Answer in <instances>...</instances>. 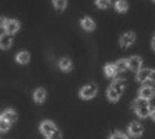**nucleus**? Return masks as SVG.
<instances>
[{
    "label": "nucleus",
    "mask_w": 155,
    "mask_h": 139,
    "mask_svg": "<svg viewBox=\"0 0 155 139\" xmlns=\"http://www.w3.org/2000/svg\"><path fill=\"white\" fill-rule=\"evenodd\" d=\"M5 21H6V18H5V17H0V28H2V27H4Z\"/></svg>",
    "instance_id": "c85d7f7f"
},
{
    "label": "nucleus",
    "mask_w": 155,
    "mask_h": 139,
    "mask_svg": "<svg viewBox=\"0 0 155 139\" xmlns=\"http://www.w3.org/2000/svg\"><path fill=\"white\" fill-rule=\"evenodd\" d=\"M107 95H108V99L111 100V102H117L119 98H120V94H119L111 86L107 89Z\"/></svg>",
    "instance_id": "aec40b11"
},
{
    "label": "nucleus",
    "mask_w": 155,
    "mask_h": 139,
    "mask_svg": "<svg viewBox=\"0 0 155 139\" xmlns=\"http://www.w3.org/2000/svg\"><path fill=\"white\" fill-rule=\"evenodd\" d=\"M12 45V36L11 34L4 33L0 35V48L1 50H8Z\"/></svg>",
    "instance_id": "1a4fd4ad"
},
{
    "label": "nucleus",
    "mask_w": 155,
    "mask_h": 139,
    "mask_svg": "<svg viewBox=\"0 0 155 139\" xmlns=\"http://www.w3.org/2000/svg\"><path fill=\"white\" fill-rule=\"evenodd\" d=\"M114 6H115V10L117 12H126L128 8V4L126 0H116Z\"/></svg>",
    "instance_id": "6ab92c4d"
},
{
    "label": "nucleus",
    "mask_w": 155,
    "mask_h": 139,
    "mask_svg": "<svg viewBox=\"0 0 155 139\" xmlns=\"http://www.w3.org/2000/svg\"><path fill=\"white\" fill-rule=\"evenodd\" d=\"M151 47H153V50L155 51V33H154V35H153V37H151Z\"/></svg>",
    "instance_id": "cd10ccee"
},
{
    "label": "nucleus",
    "mask_w": 155,
    "mask_h": 139,
    "mask_svg": "<svg viewBox=\"0 0 155 139\" xmlns=\"http://www.w3.org/2000/svg\"><path fill=\"white\" fill-rule=\"evenodd\" d=\"M148 81L155 83V70L154 69H149V74H148Z\"/></svg>",
    "instance_id": "a878e982"
},
{
    "label": "nucleus",
    "mask_w": 155,
    "mask_h": 139,
    "mask_svg": "<svg viewBox=\"0 0 155 139\" xmlns=\"http://www.w3.org/2000/svg\"><path fill=\"white\" fill-rule=\"evenodd\" d=\"M110 4H111L110 0H96V5L99 8H107L110 6Z\"/></svg>",
    "instance_id": "b1692460"
},
{
    "label": "nucleus",
    "mask_w": 155,
    "mask_h": 139,
    "mask_svg": "<svg viewBox=\"0 0 155 139\" xmlns=\"http://www.w3.org/2000/svg\"><path fill=\"white\" fill-rule=\"evenodd\" d=\"M110 139H128V137L126 134L121 133V132H115V133L111 134Z\"/></svg>",
    "instance_id": "393cba45"
},
{
    "label": "nucleus",
    "mask_w": 155,
    "mask_h": 139,
    "mask_svg": "<svg viewBox=\"0 0 155 139\" xmlns=\"http://www.w3.org/2000/svg\"><path fill=\"white\" fill-rule=\"evenodd\" d=\"M148 74H149V69H140L137 71L136 80L138 82H145L148 81Z\"/></svg>",
    "instance_id": "a211bd4d"
},
{
    "label": "nucleus",
    "mask_w": 155,
    "mask_h": 139,
    "mask_svg": "<svg viewBox=\"0 0 155 139\" xmlns=\"http://www.w3.org/2000/svg\"><path fill=\"white\" fill-rule=\"evenodd\" d=\"M155 95V89L151 87V86H148V85H144L140 87L139 89V97L140 98H144V99H151Z\"/></svg>",
    "instance_id": "6e6552de"
},
{
    "label": "nucleus",
    "mask_w": 155,
    "mask_h": 139,
    "mask_svg": "<svg viewBox=\"0 0 155 139\" xmlns=\"http://www.w3.org/2000/svg\"><path fill=\"white\" fill-rule=\"evenodd\" d=\"M126 80L125 79H116V80H114L113 81V83H111V87L119 93V94H121L122 93V91L125 89V87H126Z\"/></svg>",
    "instance_id": "9b49d317"
},
{
    "label": "nucleus",
    "mask_w": 155,
    "mask_h": 139,
    "mask_svg": "<svg viewBox=\"0 0 155 139\" xmlns=\"http://www.w3.org/2000/svg\"><path fill=\"white\" fill-rule=\"evenodd\" d=\"M2 28H4L5 33L12 35V34H15L16 31H18V29H19V22L16 21V19H7V18H6L5 24H4Z\"/></svg>",
    "instance_id": "20e7f679"
},
{
    "label": "nucleus",
    "mask_w": 155,
    "mask_h": 139,
    "mask_svg": "<svg viewBox=\"0 0 155 139\" xmlns=\"http://www.w3.org/2000/svg\"><path fill=\"white\" fill-rule=\"evenodd\" d=\"M97 92H98V87H97V85H86V86H84L81 89H80V92H79V95H80V98H82V99H91V98H93L96 94H97Z\"/></svg>",
    "instance_id": "f03ea898"
},
{
    "label": "nucleus",
    "mask_w": 155,
    "mask_h": 139,
    "mask_svg": "<svg viewBox=\"0 0 155 139\" xmlns=\"http://www.w3.org/2000/svg\"><path fill=\"white\" fill-rule=\"evenodd\" d=\"M33 97H34V100H35L36 103H42V102L45 100V98H46V91L40 87V88L35 89Z\"/></svg>",
    "instance_id": "4468645a"
},
{
    "label": "nucleus",
    "mask_w": 155,
    "mask_h": 139,
    "mask_svg": "<svg viewBox=\"0 0 155 139\" xmlns=\"http://www.w3.org/2000/svg\"><path fill=\"white\" fill-rule=\"evenodd\" d=\"M134 41H136V34H134L133 31H127V33H125V34L120 37V45H121V47H124V48L131 46Z\"/></svg>",
    "instance_id": "423d86ee"
},
{
    "label": "nucleus",
    "mask_w": 155,
    "mask_h": 139,
    "mask_svg": "<svg viewBox=\"0 0 155 139\" xmlns=\"http://www.w3.org/2000/svg\"><path fill=\"white\" fill-rule=\"evenodd\" d=\"M104 73H105V75H107L108 77H115V76H116V74H117L115 65H114V64H111V63L105 64V66H104Z\"/></svg>",
    "instance_id": "f3484780"
},
{
    "label": "nucleus",
    "mask_w": 155,
    "mask_h": 139,
    "mask_svg": "<svg viewBox=\"0 0 155 139\" xmlns=\"http://www.w3.org/2000/svg\"><path fill=\"white\" fill-rule=\"evenodd\" d=\"M127 63H128V69H131L132 71L137 73L138 70L142 69V64H143V60L139 56H132L127 59Z\"/></svg>",
    "instance_id": "39448f33"
},
{
    "label": "nucleus",
    "mask_w": 155,
    "mask_h": 139,
    "mask_svg": "<svg viewBox=\"0 0 155 139\" xmlns=\"http://www.w3.org/2000/svg\"><path fill=\"white\" fill-rule=\"evenodd\" d=\"M58 66L63 71H70L71 70V62L69 58H62L58 62Z\"/></svg>",
    "instance_id": "2eb2a0df"
},
{
    "label": "nucleus",
    "mask_w": 155,
    "mask_h": 139,
    "mask_svg": "<svg viewBox=\"0 0 155 139\" xmlns=\"http://www.w3.org/2000/svg\"><path fill=\"white\" fill-rule=\"evenodd\" d=\"M46 139H62V134H61V131L58 129V128H56L52 133H50L47 137H46Z\"/></svg>",
    "instance_id": "5701e85b"
},
{
    "label": "nucleus",
    "mask_w": 155,
    "mask_h": 139,
    "mask_svg": "<svg viewBox=\"0 0 155 139\" xmlns=\"http://www.w3.org/2000/svg\"><path fill=\"white\" fill-rule=\"evenodd\" d=\"M1 117H4L6 121H8L10 123H13L17 120V112L13 109H6L0 114Z\"/></svg>",
    "instance_id": "9d476101"
},
{
    "label": "nucleus",
    "mask_w": 155,
    "mask_h": 139,
    "mask_svg": "<svg viewBox=\"0 0 155 139\" xmlns=\"http://www.w3.org/2000/svg\"><path fill=\"white\" fill-rule=\"evenodd\" d=\"M154 1H155V0H154Z\"/></svg>",
    "instance_id": "c756f323"
},
{
    "label": "nucleus",
    "mask_w": 155,
    "mask_h": 139,
    "mask_svg": "<svg viewBox=\"0 0 155 139\" xmlns=\"http://www.w3.org/2000/svg\"><path fill=\"white\" fill-rule=\"evenodd\" d=\"M143 131H144V127L142 126V123H139V122H132L130 126H128V128H127V132H128V134L131 135V137H133V138H138V137H140L142 134H143Z\"/></svg>",
    "instance_id": "7ed1b4c3"
},
{
    "label": "nucleus",
    "mask_w": 155,
    "mask_h": 139,
    "mask_svg": "<svg viewBox=\"0 0 155 139\" xmlns=\"http://www.w3.org/2000/svg\"><path fill=\"white\" fill-rule=\"evenodd\" d=\"M30 59V54L27 52V51H21L17 53L16 56V60L19 63V64H27Z\"/></svg>",
    "instance_id": "ddd939ff"
},
{
    "label": "nucleus",
    "mask_w": 155,
    "mask_h": 139,
    "mask_svg": "<svg viewBox=\"0 0 155 139\" xmlns=\"http://www.w3.org/2000/svg\"><path fill=\"white\" fill-rule=\"evenodd\" d=\"M52 1H53V6L58 11H63L67 7V0H52Z\"/></svg>",
    "instance_id": "412c9836"
},
{
    "label": "nucleus",
    "mask_w": 155,
    "mask_h": 139,
    "mask_svg": "<svg viewBox=\"0 0 155 139\" xmlns=\"http://www.w3.org/2000/svg\"><path fill=\"white\" fill-rule=\"evenodd\" d=\"M80 24H81V27H82L85 30H87V31H91V30H93V29L96 28V24H94L93 19H91L90 17L82 18V19L80 21Z\"/></svg>",
    "instance_id": "f8f14e48"
},
{
    "label": "nucleus",
    "mask_w": 155,
    "mask_h": 139,
    "mask_svg": "<svg viewBox=\"0 0 155 139\" xmlns=\"http://www.w3.org/2000/svg\"><path fill=\"white\" fill-rule=\"evenodd\" d=\"M132 109L136 111V114H137L140 118H145V117L149 116V110H150L149 100L138 97L137 99L133 100V103H132Z\"/></svg>",
    "instance_id": "f257e3e1"
},
{
    "label": "nucleus",
    "mask_w": 155,
    "mask_h": 139,
    "mask_svg": "<svg viewBox=\"0 0 155 139\" xmlns=\"http://www.w3.org/2000/svg\"><path fill=\"white\" fill-rule=\"evenodd\" d=\"M114 65H115V68H116V71H117V73H125V71L128 69L127 59H119Z\"/></svg>",
    "instance_id": "dca6fc26"
},
{
    "label": "nucleus",
    "mask_w": 155,
    "mask_h": 139,
    "mask_svg": "<svg viewBox=\"0 0 155 139\" xmlns=\"http://www.w3.org/2000/svg\"><path fill=\"white\" fill-rule=\"evenodd\" d=\"M10 127H11V123L0 116V132H6L10 129Z\"/></svg>",
    "instance_id": "4be33fe9"
},
{
    "label": "nucleus",
    "mask_w": 155,
    "mask_h": 139,
    "mask_svg": "<svg viewBox=\"0 0 155 139\" xmlns=\"http://www.w3.org/2000/svg\"><path fill=\"white\" fill-rule=\"evenodd\" d=\"M149 116L155 121V106H150V110H149Z\"/></svg>",
    "instance_id": "bb28decb"
},
{
    "label": "nucleus",
    "mask_w": 155,
    "mask_h": 139,
    "mask_svg": "<svg viewBox=\"0 0 155 139\" xmlns=\"http://www.w3.org/2000/svg\"><path fill=\"white\" fill-rule=\"evenodd\" d=\"M56 128H57L56 124H54L52 121H48V120L42 121V122L40 123V132H41L45 137H47L50 133H52Z\"/></svg>",
    "instance_id": "0eeeda50"
}]
</instances>
